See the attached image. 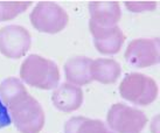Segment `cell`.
Masks as SVG:
<instances>
[{
    "label": "cell",
    "mask_w": 160,
    "mask_h": 133,
    "mask_svg": "<svg viewBox=\"0 0 160 133\" xmlns=\"http://www.w3.org/2000/svg\"><path fill=\"white\" fill-rule=\"evenodd\" d=\"M9 117L21 133H39L45 125V112L35 98L27 92H20L5 104Z\"/></svg>",
    "instance_id": "cell-1"
},
{
    "label": "cell",
    "mask_w": 160,
    "mask_h": 133,
    "mask_svg": "<svg viewBox=\"0 0 160 133\" xmlns=\"http://www.w3.org/2000/svg\"><path fill=\"white\" fill-rule=\"evenodd\" d=\"M20 76L27 84L43 90L56 88L60 82L58 66L53 61L35 54L29 55L23 61Z\"/></svg>",
    "instance_id": "cell-2"
},
{
    "label": "cell",
    "mask_w": 160,
    "mask_h": 133,
    "mask_svg": "<svg viewBox=\"0 0 160 133\" xmlns=\"http://www.w3.org/2000/svg\"><path fill=\"white\" fill-rule=\"evenodd\" d=\"M120 96L137 105H148L158 96V86L151 77L132 72L125 76L119 85Z\"/></svg>",
    "instance_id": "cell-3"
},
{
    "label": "cell",
    "mask_w": 160,
    "mask_h": 133,
    "mask_svg": "<svg viewBox=\"0 0 160 133\" xmlns=\"http://www.w3.org/2000/svg\"><path fill=\"white\" fill-rule=\"evenodd\" d=\"M68 14L64 9L54 2H39L31 14L32 25L39 32L55 34L58 33L68 23Z\"/></svg>",
    "instance_id": "cell-4"
},
{
    "label": "cell",
    "mask_w": 160,
    "mask_h": 133,
    "mask_svg": "<svg viewBox=\"0 0 160 133\" xmlns=\"http://www.w3.org/2000/svg\"><path fill=\"white\" fill-rule=\"evenodd\" d=\"M146 123L144 112L125 104H113L108 112V124L117 133H139Z\"/></svg>",
    "instance_id": "cell-5"
},
{
    "label": "cell",
    "mask_w": 160,
    "mask_h": 133,
    "mask_svg": "<svg viewBox=\"0 0 160 133\" xmlns=\"http://www.w3.org/2000/svg\"><path fill=\"white\" fill-rule=\"evenodd\" d=\"M31 48V34L25 27L11 25L0 29V53L8 58H20Z\"/></svg>",
    "instance_id": "cell-6"
},
{
    "label": "cell",
    "mask_w": 160,
    "mask_h": 133,
    "mask_svg": "<svg viewBox=\"0 0 160 133\" xmlns=\"http://www.w3.org/2000/svg\"><path fill=\"white\" fill-rule=\"evenodd\" d=\"M125 60L136 68H145L159 63V40L137 39L131 41L125 52Z\"/></svg>",
    "instance_id": "cell-7"
},
{
    "label": "cell",
    "mask_w": 160,
    "mask_h": 133,
    "mask_svg": "<svg viewBox=\"0 0 160 133\" xmlns=\"http://www.w3.org/2000/svg\"><path fill=\"white\" fill-rule=\"evenodd\" d=\"M89 28L93 37L95 47L99 53L111 55L120 50L125 41V35L119 27H99L90 21Z\"/></svg>",
    "instance_id": "cell-8"
},
{
    "label": "cell",
    "mask_w": 160,
    "mask_h": 133,
    "mask_svg": "<svg viewBox=\"0 0 160 133\" xmlns=\"http://www.w3.org/2000/svg\"><path fill=\"white\" fill-rule=\"evenodd\" d=\"M52 101L56 109L64 112L77 110L83 102V91L74 84H61L54 90Z\"/></svg>",
    "instance_id": "cell-9"
},
{
    "label": "cell",
    "mask_w": 160,
    "mask_h": 133,
    "mask_svg": "<svg viewBox=\"0 0 160 133\" xmlns=\"http://www.w3.org/2000/svg\"><path fill=\"white\" fill-rule=\"evenodd\" d=\"M92 60L84 56H76L69 58L64 64V74L70 83L74 85H85L92 82L91 77Z\"/></svg>",
    "instance_id": "cell-10"
},
{
    "label": "cell",
    "mask_w": 160,
    "mask_h": 133,
    "mask_svg": "<svg viewBox=\"0 0 160 133\" xmlns=\"http://www.w3.org/2000/svg\"><path fill=\"white\" fill-rule=\"evenodd\" d=\"M90 21L99 27H112L120 19V7L117 2L96 1L89 5Z\"/></svg>",
    "instance_id": "cell-11"
},
{
    "label": "cell",
    "mask_w": 160,
    "mask_h": 133,
    "mask_svg": "<svg viewBox=\"0 0 160 133\" xmlns=\"http://www.w3.org/2000/svg\"><path fill=\"white\" fill-rule=\"evenodd\" d=\"M91 77L103 84L115 83L120 75V66L115 60L97 58L91 63Z\"/></svg>",
    "instance_id": "cell-12"
},
{
    "label": "cell",
    "mask_w": 160,
    "mask_h": 133,
    "mask_svg": "<svg viewBox=\"0 0 160 133\" xmlns=\"http://www.w3.org/2000/svg\"><path fill=\"white\" fill-rule=\"evenodd\" d=\"M64 133H108V129L98 119L72 117L64 125Z\"/></svg>",
    "instance_id": "cell-13"
},
{
    "label": "cell",
    "mask_w": 160,
    "mask_h": 133,
    "mask_svg": "<svg viewBox=\"0 0 160 133\" xmlns=\"http://www.w3.org/2000/svg\"><path fill=\"white\" fill-rule=\"evenodd\" d=\"M25 90L26 88L21 83V81L15 77H8L5 81H2L0 84V98L5 105L8 101H11L15 96H18L19 93Z\"/></svg>",
    "instance_id": "cell-14"
},
{
    "label": "cell",
    "mask_w": 160,
    "mask_h": 133,
    "mask_svg": "<svg viewBox=\"0 0 160 133\" xmlns=\"http://www.w3.org/2000/svg\"><path fill=\"white\" fill-rule=\"evenodd\" d=\"M31 6V2H8V1H4L0 2V20L6 21L9 19L15 18L18 14L25 12L28 7Z\"/></svg>",
    "instance_id": "cell-15"
},
{
    "label": "cell",
    "mask_w": 160,
    "mask_h": 133,
    "mask_svg": "<svg viewBox=\"0 0 160 133\" xmlns=\"http://www.w3.org/2000/svg\"><path fill=\"white\" fill-rule=\"evenodd\" d=\"M125 6L128 7L129 11L134 12V13H139V12H145V11H152V9L156 8V2L152 1V2H131L128 1Z\"/></svg>",
    "instance_id": "cell-16"
},
{
    "label": "cell",
    "mask_w": 160,
    "mask_h": 133,
    "mask_svg": "<svg viewBox=\"0 0 160 133\" xmlns=\"http://www.w3.org/2000/svg\"><path fill=\"white\" fill-rule=\"evenodd\" d=\"M11 124V117L7 111V107L4 105V103L0 98V129L6 127L7 125Z\"/></svg>",
    "instance_id": "cell-17"
},
{
    "label": "cell",
    "mask_w": 160,
    "mask_h": 133,
    "mask_svg": "<svg viewBox=\"0 0 160 133\" xmlns=\"http://www.w3.org/2000/svg\"><path fill=\"white\" fill-rule=\"evenodd\" d=\"M108 133H113V132H110V131H108Z\"/></svg>",
    "instance_id": "cell-18"
}]
</instances>
